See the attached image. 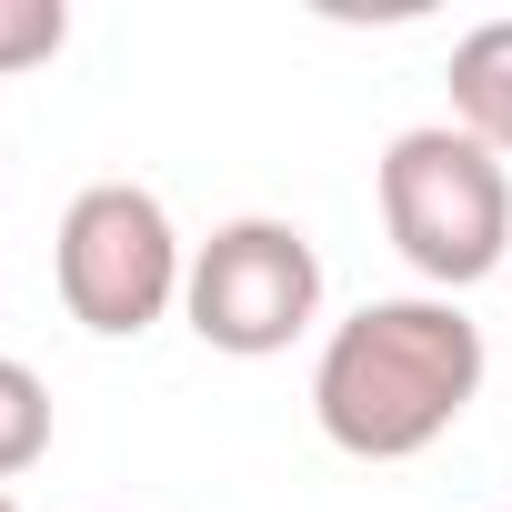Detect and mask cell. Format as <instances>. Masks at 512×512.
Masks as SVG:
<instances>
[{"label": "cell", "mask_w": 512, "mask_h": 512, "mask_svg": "<svg viewBox=\"0 0 512 512\" xmlns=\"http://www.w3.org/2000/svg\"><path fill=\"white\" fill-rule=\"evenodd\" d=\"M472 392H482V322L442 292L362 302L352 322H332V342L312 362V422L352 462L432 452L472 412Z\"/></svg>", "instance_id": "cell-1"}, {"label": "cell", "mask_w": 512, "mask_h": 512, "mask_svg": "<svg viewBox=\"0 0 512 512\" xmlns=\"http://www.w3.org/2000/svg\"><path fill=\"white\" fill-rule=\"evenodd\" d=\"M61 41H71V11H61V0H0V81L61 61Z\"/></svg>", "instance_id": "cell-7"}, {"label": "cell", "mask_w": 512, "mask_h": 512, "mask_svg": "<svg viewBox=\"0 0 512 512\" xmlns=\"http://www.w3.org/2000/svg\"><path fill=\"white\" fill-rule=\"evenodd\" d=\"M452 131L512 161V21H482L452 41Z\"/></svg>", "instance_id": "cell-5"}, {"label": "cell", "mask_w": 512, "mask_h": 512, "mask_svg": "<svg viewBox=\"0 0 512 512\" xmlns=\"http://www.w3.org/2000/svg\"><path fill=\"white\" fill-rule=\"evenodd\" d=\"M372 191H382L392 251H402L442 302L502 272V251H512V171H502L472 131H452V121L392 131Z\"/></svg>", "instance_id": "cell-2"}, {"label": "cell", "mask_w": 512, "mask_h": 512, "mask_svg": "<svg viewBox=\"0 0 512 512\" xmlns=\"http://www.w3.org/2000/svg\"><path fill=\"white\" fill-rule=\"evenodd\" d=\"M51 272H61V302H71L81 332H101V342H141V332L181 302L191 251H181L161 191H141V181H91V191L61 211Z\"/></svg>", "instance_id": "cell-3"}, {"label": "cell", "mask_w": 512, "mask_h": 512, "mask_svg": "<svg viewBox=\"0 0 512 512\" xmlns=\"http://www.w3.org/2000/svg\"><path fill=\"white\" fill-rule=\"evenodd\" d=\"M322 312V251L302 221H272V211H251V221H221L201 251H191V282H181V322L231 352V362H272L312 332Z\"/></svg>", "instance_id": "cell-4"}, {"label": "cell", "mask_w": 512, "mask_h": 512, "mask_svg": "<svg viewBox=\"0 0 512 512\" xmlns=\"http://www.w3.org/2000/svg\"><path fill=\"white\" fill-rule=\"evenodd\" d=\"M41 452H51V382L0 352V482H21Z\"/></svg>", "instance_id": "cell-6"}, {"label": "cell", "mask_w": 512, "mask_h": 512, "mask_svg": "<svg viewBox=\"0 0 512 512\" xmlns=\"http://www.w3.org/2000/svg\"><path fill=\"white\" fill-rule=\"evenodd\" d=\"M0 512H21V502H11V492H0Z\"/></svg>", "instance_id": "cell-8"}]
</instances>
